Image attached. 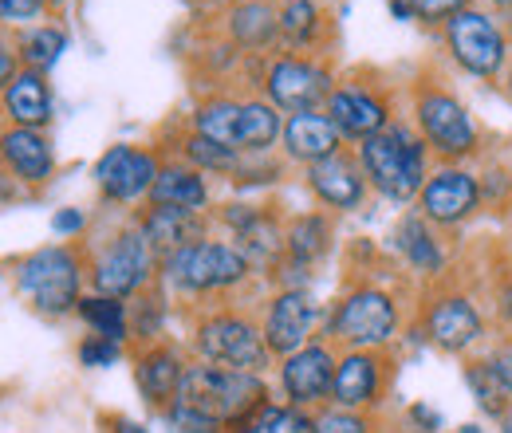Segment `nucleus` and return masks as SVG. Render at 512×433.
I'll use <instances>...</instances> for the list:
<instances>
[{
	"instance_id": "1",
	"label": "nucleus",
	"mask_w": 512,
	"mask_h": 433,
	"mask_svg": "<svg viewBox=\"0 0 512 433\" xmlns=\"http://www.w3.org/2000/svg\"><path fill=\"white\" fill-rule=\"evenodd\" d=\"M178 402L190 406L197 414L213 418L217 426L233 433L241 422H249L260 406H268V382L264 374L233 371V367H217V363H201L193 359L182 378Z\"/></svg>"
},
{
	"instance_id": "2",
	"label": "nucleus",
	"mask_w": 512,
	"mask_h": 433,
	"mask_svg": "<svg viewBox=\"0 0 512 433\" xmlns=\"http://www.w3.org/2000/svg\"><path fill=\"white\" fill-rule=\"evenodd\" d=\"M83 276L87 264L75 248L44 245L12 264L16 292L28 300V308L44 319H64L83 300Z\"/></svg>"
},
{
	"instance_id": "3",
	"label": "nucleus",
	"mask_w": 512,
	"mask_h": 433,
	"mask_svg": "<svg viewBox=\"0 0 512 433\" xmlns=\"http://www.w3.org/2000/svg\"><path fill=\"white\" fill-rule=\"evenodd\" d=\"M402 311L394 292L379 284H355L327 315V343L343 351H386L398 339Z\"/></svg>"
},
{
	"instance_id": "4",
	"label": "nucleus",
	"mask_w": 512,
	"mask_h": 433,
	"mask_svg": "<svg viewBox=\"0 0 512 433\" xmlns=\"http://www.w3.org/2000/svg\"><path fill=\"white\" fill-rule=\"evenodd\" d=\"M253 264L233 241H193L162 260V280L178 296H221L249 280Z\"/></svg>"
},
{
	"instance_id": "5",
	"label": "nucleus",
	"mask_w": 512,
	"mask_h": 433,
	"mask_svg": "<svg viewBox=\"0 0 512 433\" xmlns=\"http://www.w3.org/2000/svg\"><path fill=\"white\" fill-rule=\"evenodd\" d=\"M359 166L367 186L390 201H414L426 186V146L406 126H386L359 146Z\"/></svg>"
},
{
	"instance_id": "6",
	"label": "nucleus",
	"mask_w": 512,
	"mask_h": 433,
	"mask_svg": "<svg viewBox=\"0 0 512 433\" xmlns=\"http://www.w3.org/2000/svg\"><path fill=\"white\" fill-rule=\"evenodd\" d=\"M193 130L229 154H264L280 134V115L260 99H213L193 115Z\"/></svg>"
},
{
	"instance_id": "7",
	"label": "nucleus",
	"mask_w": 512,
	"mask_h": 433,
	"mask_svg": "<svg viewBox=\"0 0 512 433\" xmlns=\"http://www.w3.org/2000/svg\"><path fill=\"white\" fill-rule=\"evenodd\" d=\"M190 343L201 363H217V367L253 374H264L272 367V351L264 343V331L245 311H209V315H201Z\"/></svg>"
},
{
	"instance_id": "8",
	"label": "nucleus",
	"mask_w": 512,
	"mask_h": 433,
	"mask_svg": "<svg viewBox=\"0 0 512 433\" xmlns=\"http://www.w3.org/2000/svg\"><path fill=\"white\" fill-rule=\"evenodd\" d=\"M162 272L158 252L142 237V229H123L115 233L107 245L99 248V256L87 264V280L95 288V296H111V300H134L142 292H150L154 276Z\"/></svg>"
},
{
	"instance_id": "9",
	"label": "nucleus",
	"mask_w": 512,
	"mask_h": 433,
	"mask_svg": "<svg viewBox=\"0 0 512 433\" xmlns=\"http://www.w3.org/2000/svg\"><path fill=\"white\" fill-rule=\"evenodd\" d=\"M422 339L434 343L442 355H469L485 343V315L465 292H438L422 311Z\"/></svg>"
},
{
	"instance_id": "10",
	"label": "nucleus",
	"mask_w": 512,
	"mask_h": 433,
	"mask_svg": "<svg viewBox=\"0 0 512 433\" xmlns=\"http://www.w3.org/2000/svg\"><path fill=\"white\" fill-rule=\"evenodd\" d=\"M335 363H339V355H335V347L331 343H308V347H300L296 355H288V359H280V394H284V402L288 406H296V410H308V414H316L323 406H331V382H335Z\"/></svg>"
},
{
	"instance_id": "11",
	"label": "nucleus",
	"mask_w": 512,
	"mask_h": 433,
	"mask_svg": "<svg viewBox=\"0 0 512 433\" xmlns=\"http://www.w3.org/2000/svg\"><path fill=\"white\" fill-rule=\"evenodd\" d=\"M320 304L312 300V292L304 288H280L260 319V331H264V343L272 351V359H288L296 355L300 347L316 343V327H320Z\"/></svg>"
},
{
	"instance_id": "12",
	"label": "nucleus",
	"mask_w": 512,
	"mask_h": 433,
	"mask_svg": "<svg viewBox=\"0 0 512 433\" xmlns=\"http://www.w3.org/2000/svg\"><path fill=\"white\" fill-rule=\"evenodd\" d=\"M386 386H390V363L383 351H343L335 363L331 406L375 414L383 406Z\"/></svg>"
},
{
	"instance_id": "13",
	"label": "nucleus",
	"mask_w": 512,
	"mask_h": 433,
	"mask_svg": "<svg viewBox=\"0 0 512 433\" xmlns=\"http://www.w3.org/2000/svg\"><path fill=\"white\" fill-rule=\"evenodd\" d=\"M446 40H449V52L453 60L461 63L465 71L473 75H497L505 67V56H509V44H505V32L485 16V12H457L449 16V28H446Z\"/></svg>"
},
{
	"instance_id": "14",
	"label": "nucleus",
	"mask_w": 512,
	"mask_h": 433,
	"mask_svg": "<svg viewBox=\"0 0 512 433\" xmlns=\"http://www.w3.org/2000/svg\"><path fill=\"white\" fill-rule=\"evenodd\" d=\"M264 91H268L272 107L292 111V115H304V111H316L320 103L331 99V75L323 67H316L312 60L284 56V60H276L268 67Z\"/></svg>"
},
{
	"instance_id": "15",
	"label": "nucleus",
	"mask_w": 512,
	"mask_h": 433,
	"mask_svg": "<svg viewBox=\"0 0 512 433\" xmlns=\"http://www.w3.org/2000/svg\"><path fill=\"white\" fill-rule=\"evenodd\" d=\"M418 126H422L426 142L446 158H461L477 146V126L469 119V111L446 91L418 95Z\"/></svg>"
},
{
	"instance_id": "16",
	"label": "nucleus",
	"mask_w": 512,
	"mask_h": 433,
	"mask_svg": "<svg viewBox=\"0 0 512 433\" xmlns=\"http://www.w3.org/2000/svg\"><path fill=\"white\" fill-rule=\"evenodd\" d=\"M158 158L150 150H134V146H111L99 166H95V182L103 189L107 201H138V197H150V189L158 182Z\"/></svg>"
},
{
	"instance_id": "17",
	"label": "nucleus",
	"mask_w": 512,
	"mask_h": 433,
	"mask_svg": "<svg viewBox=\"0 0 512 433\" xmlns=\"http://www.w3.org/2000/svg\"><path fill=\"white\" fill-rule=\"evenodd\" d=\"M477 205H481V186L465 170H438L418 193V213L438 229H453L469 221Z\"/></svg>"
},
{
	"instance_id": "18",
	"label": "nucleus",
	"mask_w": 512,
	"mask_h": 433,
	"mask_svg": "<svg viewBox=\"0 0 512 433\" xmlns=\"http://www.w3.org/2000/svg\"><path fill=\"white\" fill-rule=\"evenodd\" d=\"M186 367L190 363L174 343H146L134 355V386L146 398V406H154V410L174 406L178 390H182V378H186Z\"/></svg>"
},
{
	"instance_id": "19",
	"label": "nucleus",
	"mask_w": 512,
	"mask_h": 433,
	"mask_svg": "<svg viewBox=\"0 0 512 433\" xmlns=\"http://www.w3.org/2000/svg\"><path fill=\"white\" fill-rule=\"evenodd\" d=\"M221 221L233 229V245L245 252L253 268H276L284 256V233L276 217H268L256 205H225Z\"/></svg>"
},
{
	"instance_id": "20",
	"label": "nucleus",
	"mask_w": 512,
	"mask_h": 433,
	"mask_svg": "<svg viewBox=\"0 0 512 433\" xmlns=\"http://www.w3.org/2000/svg\"><path fill=\"white\" fill-rule=\"evenodd\" d=\"M308 186L320 197V205L327 209H359L363 197H367V178H363V166L347 154H331L316 166H308Z\"/></svg>"
},
{
	"instance_id": "21",
	"label": "nucleus",
	"mask_w": 512,
	"mask_h": 433,
	"mask_svg": "<svg viewBox=\"0 0 512 433\" xmlns=\"http://www.w3.org/2000/svg\"><path fill=\"white\" fill-rule=\"evenodd\" d=\"M0 166L8 174H16L20 182H28V186H44L56 170V154H52V142L40 130L12 126V130L0 134Z\"/></svg>"
},
{
	"instance_id": "22",
	"label": "nucleus",
	"mask_w": 512,
	"mask_h": 433,
	"mask_svg": "<svg viewBox=\"0 0 512 433\" xmlns=\"http://www.w3.org/2000/svg\"><path fill=\"white\" fill-rule=\"evenodd\" d=\"M327 119L335 123L339 134H347V138H359V142H367V138H375L379 130H386V103L375 95V91H363V87H339V91H331V99H327Z\"/></svg>"
},
{
	"instance_id": "23",
	"label": "nucleus",
	"mask_w": 512,
	"mask_h": 433,
	"mask_svg": "<svg viewBox=\"0 0 512 433\" xmlns=\"http://www.w3.org/2000/svg\"><path fill=\"white\" fill-rule=\"evenodd\" d=\"M142 237L150 241V248L158 252V260L174 256L178 248L205 241V221L201 213H186V209H170V205H150L138 221Z\"/></svg>"
},
{
	"instance_id": "24",
	"label": "nucleus",
	"mask_w": 512,
	"mask_h": 433,
	"mask_svg": "<svg viewBox=\"0 0 512 433\" xmlns=\"http://www.w3.org/2000/svg\"><path fill=\"white\" fill-rule=\"evenodd\" d=\"M394 248L410 264V272H418V276H430L434 280V276L446 272V248H442L434 225L422 213H410V217H402L394 225Z\"/></svg>"
},
{
	"instance_id": "25",
	"label": "nucleus",
	"mask_w": 512,
	"mask_h": 433,
	"mask_svg": "<svg viewBox=\"0 0 512 433\" xmlns=\"http://www.w3.org/2000/svg\"><path fill=\"white\" fill-rule=\"evenodd\" d=\"M339 138H343V134L335 130V123H331L327 115H316V111L292 115V119L284 123V150H288V158L308 162V166H316L323 158L339 154Z\"/></svg>"
},
{
	"instance_id": "26",
	"label": "nucleus",
	"mask_w": 512,
	"mask_h": 433,
	"mask_svg": "<svg viewBox=\"0 0 512 433\" xmlns=\"http://www.w3.org/2000/svg\"><path fill=\"white\" fill-rule=\"evenodd\" d=\"M4 111L16 126L40 130L52 119V95L44 83V71H20L4 91Z\"/></svg>"
},
{
	"instance_id": "27",
	"label": "nucleus",
	"mask_w": 512,
	"mask_h": 433,
	"mask_svg": "<svg viewBox=\"0 0 512 433\" xmlns=\"http://www.w3.org/2000/svg\"><path fill=\"white\" fill-rule=\"evenodd\" d=\"M150 205H170V209L201 213L209 205V186H205L201 170H193V166H166L158 174L154 189H150Z\"/></svg>"
},
{
	"instance_id": "28",
	"label": "nucleus",
	"mask_w": 512,
	"mask_h": 433,
	"mask_svg": "<svg viewBox=\"0 0 512 433\" xmlns=\"http://www.w3.org/2000/svg\"><path fill=\"white\" fill-rule=\"evenodd\" d=\"M331 248V221L323 213H304V217H292L288 229H284V256L288 264L296 268H308L327 256Z\"/></svg>"
},
{
	"instance_id": "29",
	"label": "nucleus",
	"mask_w": 512,
	"mask_h": 433,
	"mask_svg": "<svg viewBox=\"0 0 512 433\" xmlns=\"http://www.w3.org/2000/svg\"><path fill=\"white\" fill-rule=\"evenodd\" d=\"M79 319L91 327V335H103L111 343H123L130 339V311L123 300H111V296H83L79 300Z\"/></svg>"
},
{
	"instance_id": "30",
	"label": "nucleus",
	"mask_w": 512,
	"mask_h": 433,
	"mask_svg": "<svg viewBox=\"0 0 512 433\" xmlns=\"http://www.w3.org/2000/svg\"><path fill=\"white\" fill-rule=\"evenodd\" d=\"M233 433H316V418L288 402H268Z\"/></svg>"
},
{
	"instance_id": "31",
	"label": "nucleus",
	"mask_w": 512,
	"mask_h": 433,
	"mask_svg": "<svg viewBox=\"0 0 512 433\" xmlns=\"http://www.w3.org/2000/svg\"><path fill=\"white\" fill-rule=\"evenodd\" d=\"M461 378H465V386H469V394L477 398V406L493 418V422H501L505 414L512 410L509 394L501 390V382L493 378V371L485 367V359H469L465 367H461Z\"/></svg>"
},
{
	"instance_id": "32",
	"label": "nucleus",
	"mask_w": 512,
	"mask_h": 433,
	"mask_svg": "<svg viewBox=\"0 0 512 433\" xmlns=\"http://www.w3.org/2000/svg\"><path fill=\"white\" fill-rule=\"evenodd\" d=\"M229 32L237 44L245 48H264L276 32H280V16H272L268 4H241L233 16H229Z\"/></svg>"
},
{
	"instance_id": "33",
	"label": "nucleus",
	"mask_w": 512,
	"mask_h": 433,
	"mask_svg": "<svg viewBox=\"0 0 512 433\" xmlns=\"http://www.w3.org/2000/svg\"><path fill=\"white\" fill-rule=\"evenodd\" d=\"M67 48V32L56 24H40L32 32H24L20 40V56L28 63V71H48L52 63L60 60V52Z\"/></svg>"
},
{
	"instance_id": "34",
	"label": "nucleus",
	"mask_w": 512,
	"mask_h": 433,
	"mask_svg": "<svg viewBox=\"0 0 512 433\" xmlns=\"http://www.w3.org/2000/svg\"><path fill=\"white\" fill-rule=\"evenodd\" d=\"M320 28V8L316 0H288V8L280 12V36L292 44H308Z\"/></svg>"
},
{
	"instance_id": "35",
	"label": "nucleus",
	"mask_w": 512,
	"mask_h": 433,
	"mask_svg": "<svg viewBox=\"0 0 512 433\" xmlns=\"http://www.w3.org/2000/svg\"><path fill=\"white\" fill-rule=\"evenodd\" d=\"M186 158L193 162V170H213V174H237V166H241L237 154L221 150L217 142H209L201 134H193L190 142H186Z\"/></svg>"
},
{
	"instance_id": "36",
	"label": "nucleus",
	"mask_w": 512,
	"mask_h": 433,
	"mask_svg": "<svg viewBox=\"0 0 512 433\" xmlns=\"http://www.w3.org/2000/svg\"><path fill=\"white\" fill-rule=\"evenodd\" d=\"M312 418H316V433H379L375 418H371V414H359V410L323 406Z\"/></svg>"
},
{
	"instance_id": "37",
	"label": "nucleus",
	"mask_w": 512,
	"mask_h": 433,
	"mask_svg": "<svg viewBox=\"0 0 512 433\" xmlns=\"http://www.w3.org/2000/svg\"><path fill=\"white\" fill-rule=\"evenodd\" d=\"M162 319H166V304H162L158 296L142 292V296H138V311L130 315V331H134L138 339L154 343V339L162 335Z\"/></svg>"
},
{
	"instance_id": "38",
	"label": "nucleus",
	"mask_w": 512,
	"mask_h": 433,
	"mask_svg": "<svg viewBox=\"0 0 512 433\" xmlns=\"http://www.w3.org/2000/svg\"><path fill=\"white\" fill-rule=\"evenodd\" d=\"M162 422H166V430H170V433H229L225 426H217L213 418L197 414V410L182 406V402L166 406V410H162Z\"/></svg>"
},
{
	"instance_id": "39",
	"label": "nucleus",
	"mask_w": 512,
	"mask_h": 433,
	"mask_svg": "<svg viewBox=\"0 0 512 433\" xmlns=\"http://www.w3.org/2000/svg\"><path fill=\"white\" fill-rule=\"evenodd\" d=\"M79 363L83 367H91V371H103V367H115L119 363V355H123V343H111V339H103V335H87L83 343H79Z\"/></svg>"
},
{
	"instance_id": "40",
	"label": "nucleus",
	"mask_w": 512,
	"mask_h": 433,
	"mask_svg": "<svg viewBox=\"0 0 512 433\" xmlns=\"http://www.w3.org/2000/svg\"><path fill=\"white\" fill-rule=\"evenodd\" d=\"M410 8L422 20H446V16L465 12V0H410Z\"/></svg>"
},
{
	"instance_id": "41",
	"label": "nucleus",
	"mask_w": 512,
	"mask_h": 433,
	"mask_svg": "<svg viewBox=\"0 0 512 433\" xmlns=\"http://www.w3.org/2000/svg\"><path fill=\"white\" fill-rule=\"evenodd\" d=\"M40 12H44V0H0V20H8V24L32 20Z\"/></svg>"
},
{
	"instance_id": "42",
	"label": "nucleus",
	"mask_w": 512,
	"mask_h": 433,
	"mask_svg": "<svg viewBox=\"0 0 512 433\" xmlns=\"http://www.w3.org/2000/svg\"><path fill=\"white\" fill-rule=\"evenodd\" d=\"M83 225H87L83 209H60V213L52 217V229H56V237H75V233H83Z\"/></svg>"
},
{
	"instance_id": "43",
	"label": "nucleus",
	"mask_w": 512,
	"mask_h": 433,
	"mask_svg": "<svg viewBox=\"0 0 512 433\" xmlns=\"http://www.w3.org/2000/svg\"><path fill=\"white\" fill-rule=\"evenodd\" d=\"M410 422H414V433H438L442 430V414H438V410H430V406H422V402H414V406H410Z\"/></svg>"
},
{
	"instance_id": "44",
	"label": "nucleus",
	"mask_w": 512,
	"mask_h": 433,
	"mask_svg": "<svg viewBox=\"0 0 512 433\" xmlns=\"http://www.w3.org/2000/svg\"><path fill=\"white\" fill-rule=\"evenodd\" d=\"M493 308H497V319L505 323L512 331V276L497 288V296H493Z\"/></svg>"
},
{
	"instance_id": "45",
	"label": "nucleus",
	"mask_w": 512,
	"mask_h": 433,
	"mask_svg": "<svg viewBox=\"0 0 512 433\" xmlns=\"http://www.w3.org/2000/svg\"><path fill=\"white\" fill-rule=\"evenodd\" d=\"M20 71H16V52L8 48V44H0V95L8 91V83L16 79Z\"/></svg>"
},
{
	"instance_id": "46",
	"label": "nucleus",
	"mask_w": 512,
	"mask_h": 433,
	"mask_svg": "<svg viewBox=\"0 0 512 433\" xmlns=\"http://www.w3.org/2000/svg\"><path fill=\"white\" fill-rule=\"evenodd\" d=\"M107 426H111V433H154L150 426H142V422H134V418H123V414L107 418Z\"/></svg>"
},
{
	"instance_id": "47",
	"label": "nucleus",
	"mask_w": 512,
	"mask_h": 433,
	"mask_svg": "<svg viewBox=\"0 0 512 433\" xmlns=\"http://www.w3.org/2000/svg\"><path fill=\"white\" fill-rule=\"evenodd\" d=\"M497 426H501L497 433H512V410L505 414V418H501V422H497Z\"/></svg>"
},
{
	"instance_id": "48",
	"label": "nucleus",
	"mask_w": 512,
	"mask_h": 433,
	"mask_svg": "<svg viewBox=\"0 0 512 433\" xmlns=\"http://www.w3.org/2000/svg\"><path fill=\"white\" fill-rule=\"evenodd\" d=\"M449 433H485L481 426H461V430H449Z\"/></svg>"
},
{
	"instance_id": "49",
	"label": "nucleus",
	"mask_w": 512,
	"mask_h": 433,
	"mask_svg": "<svg viewBox=\"0 0 512 433\" xmlns=\"http://www.w3.org/2000/svg\"><path fill=\"white\" fill-rule=\"evenodd\" d=\"M241 4H268V0H241Z\"/></svg>"
},
{
	"instance_id": "50",
	"label": "nucleus",
	"mask_w": 512,
	"mask_h": 433,
	"mask_svg": "<svg viewBox=\"0 0 512 433\" xmlns=\"http://www.w3.org/2000/svg\"><path fill=\"white\" fill-rule=\"evenodd\" d=\"M493 4H512V0H493Z\"/></svg>"
},
{
	"instance_id": "51",
	"label": "nucleus",
	"mask_w": 512,
	"mask_h": 433,
	"mask_svg": "<svg viewBox=\"0 0 512 433\" xmlns=\"http://www.w3.org/2000/svg\"><path fill=\"white\" fill-rule=\"evenodd\" d=\"M509 91H512V75H509Z\"/></svg>"
},
{
	"instance_id": "52",
	"label": "nucleus",
	"mask_w": 512,
	"mask_h": 433,
	"mask_svg": "<svg viewBox=\"0 0 512 433\" xmlns=\"http://www.w3.org/2000/svg\"><path fill=\"white\" fill-rule=\"evenodd\" d=\"M509 20H512V4H509Z\"/></svg>"
}]
</instances>
